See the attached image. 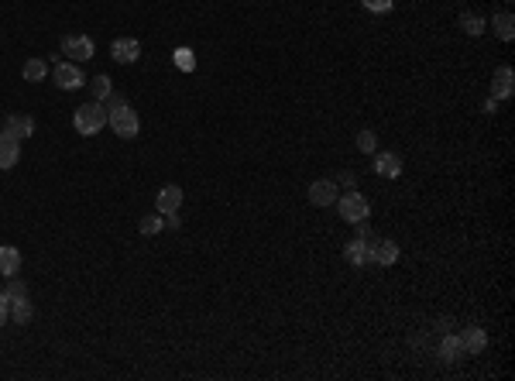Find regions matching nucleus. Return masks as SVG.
<instances>
[{"label":"nucleus","instance_id":"1","mask_svg":"<svg viewBox=\"0 0 515 381\" xmlns=\"http://www.w3.org/2000/svg\"><path fill=\"white\" fill-rule=\"evenodd\" d=\"M72 127H76L83 137L100 135V131L107 127V110H103V103H100V100H90V103L76 107V113H72Z\"/></svg>","mask_w":515,"mask_h":381},{"label":"nucleus","instance_id":"2","mask_svg":"<svg viewBox=\"0 0 515 381\" xmlns=\"http://www.w3.org/2000/svg\"><path fill=\"white\" fill-rule=\"evenodd\" d=\"M336 210H340V220H344V224H361V220L371 217V203L364 200L358 189H347V193L336 200Z\"/></svg>","mask_w":515,"mask_h":381},{"label":"nucleus","instance_id":"3","mask_svg":"<svg viewBox=\"0 0 515 381\" xmlns=\"http://www.w3.org/2000/svg\"><path fill=\"white\" fill-rule=\"evenodd\" d=\"M107 124L113 127V135L124 137V141H131V137H137V131H141V120H137V110L131 107V103H124V107H117V110L107 113Z\"/></svg>","mask_w":515,"mask_h":381},{"label":"nucleus","instance_id":"4","mask_svg":"<svg viewBox=\"0 0 515 381\" xmlns=\"http://www.w3.org/2000/svg\"><path fill=\"white\" fill-rule=\"evenodd\" d=\"M62 55H66L69 62H90L93 55H96V45H93L90 35H66L62 38Z\"/></svg>","mask_w":515,"mask_h":381},{"label":"nucleus","instance_id":"5","mask_svg":"<svg viewBox=\"0 0 515 381\" xmlns=\"http://www.w3.org/2000/svg\"><path fill=\"white\" fill-rule=\"evenodd\" d=\"M395 258H399V244L395 241H388V237H371L368 241V265L388 268V265H395Z\"/></svg>","mask_w":515,"mask_h":381},{"label":"nucleus","instance_id":"6","mask_svg":"<svg viewBox=\"0 0 515 381\" xmlns=\"http://www.w3.org/2000/svg\"><path fill=\"white\" fill-rule=\"evenodd\" d=\"M52 72H55V86H59V90H79V86L86 83L83 69L76 66V62H69V59L66 62H55Z\"/></svg>","mask_w":515,"mask_h":381},{"label":"nucleus","instance_id":"7","mask_svg":"<svg viewBox=\"0 0 515 381\" xmlns=\"http://www.w3.org/2000/svg\"><path fill=\"white\" fill-rule=\"evenodd\" d=\"M515 93V72L512 66H498L492 76V96L494 100H509Z\"/></svg>","mask_w":515,"mask_h":381},{"label":"nucleus","instance_id":"8","mask_svg":"<svg viewBox=\"0 0 515 381\" xmlns=\"http://www.w3.org/2000/svg\"><path fill=\"white\" fill-rule=\"evenodd\" d=\"M111 55H113V62L131 66V62L141 59V42H137V38H117V42L111 45Z\"/></svg>","mask_w":515,"mask_h":381},{"label":"nucleus","instance_id":"9","mask_svg":"<svg viewBox=\"0 0 515 381\" xmlns=\"http://www.w3.org/2000/svg\"><path fill=\"white\" fill-rule=\"evenodd\" d=\"M4 135H11V137H31L35 135V120L28 117V113H7L4 117Z\"/></svg>","mask_w":515,"mask_h":381},{"label":"nucleus","instance_id":"10","mask_svg":"<svg viewBox=\"0 0 515 381\" xmlns=\"http://www.w3.org/2000/svg\"><path fill=\"white\" fill-rule=\"evenodd\" d=\"M155 206H158V213H162V217H165V213H179L182 189H179V186H162V189H158V196H155Z\"/></svg>","mask_w":515,"mask_h":381},{"label":"nucleus","instance_id":"11","mask_svg":"<svg viewBox=\"0 0 515 381\" xmlns=\"http://www.w3.org/2000/svg\"><path fill=\"white\" fill-rule=\"evenodd\" d=\"M306 196H310L313 206H330V203H336V182L334 179H316Z\"/></svg>","mask_w":515,"mask_h":381},{"label":"nucleus","instance_id":"12","mask_svg":"<svg viewBox=\"0 0 515 381\" xmlns=\"http://www.w3.org/2000/svg\"><path fill=\"white\" fill-rule=\"evenodd\" d=\"M18 158H21V141L0 131V169H4V172H7V169H14V165H18Z\"/></svg>","mask_w":515,"mask_h":381},{"label":"nucleus","instance_id":"13","mask_svg":"<svg viewBox=\"0 0 515 381\" xmlns=\"http://www.w3.org/2000/svg\"><path fill=\"white\" fill-rule=\"evenodd\" d=\"M21 265H24V258H21V251H18V247H14V244L0 247V275H4V278L21 275Z\"/></svg>","mask_w":515,"mask_h":381},{"label":"nucleus","instance_id":"14","mask_svg":"<svg viewBox=\"0 0 515 381\" xmlns=\"http://www.w3.org/2000/svg\"><path fill=\"white\" fill-rule=\"evenodd\" d=\"M375 172L385 176V179H395L402 172V158L395 152H375Z\"/></svg>","mask_w":515,"mask_h":381},{"label":"nucleus","instance_id":"15","mask_svg":"<svg viewBox=\"0 0 515 381\" xmlns=\"http://www.w3.org/2000/svg\"><path fill=\"white\" fill-rule=\"evenodd\" d=\"M436 354H440V360H447V364H457V360L464 358L468 351H464V343H460V336L457 334H447L443 340H440V347H436Z\"/></svg>","mask_w":515,"mask_h":381},{"label":"nucleus","instance_id":"16","mask_svg":"<svg viewBox=\"0 0 515 381\" xmlns=\"http://www.w3.org/2000/svg\"><path fill=\"white\" fill-rule=\"evenodd\" d=\"M457 336H460V343H464L468 354H481V351L488 347V334H485L481 326H468L464 334H457Z\"/></svg>","mask_w":515,"mask_h":381},{"label":"nucleus","instance_id":"17","mask_svg":"<svg viewBox=\"0 0 515 381\" xmlns=\"http://www.w3.org/2000/svg\"><path fill=\"white\" fill-rule=\"evenodd\" d=\"M344 258H347V265H354V268H364L368 265V241H351V244L344 247Z\"/></svg>","mask_w":515,"mask_h":381},{"label":"nucleus","instance_id":"18","mask_svg":"<svg viewBox=\"0 0 515 381\" xmlns=\"http://www.w3.org/2000/svg\"><path fill=\"white\" fill-rule=\"evenodd\" d=\"M492 28H494V35H498L502 42H512V38H515V18L509 14V11L494 14V18H492Z\"/></svg>","mask_w":515,"mask_h":381},{"label":"nucleus","instance_id":"19","mask_svg":"<svg viewBox=\"0 0 515 381\" xmlns=\"http://www.w3.org/2000/svg\"><path fill=\"white\" fill-rule=\"evenodd\" d=\"M31 316H35V306L28 302V295H21V299H11V319H14L18 326H28V323H31Z\"/></svg>","mask_w":515,"mask_h":381},{"label":"nucleus","instance_id":"20","mask_svg":"<svg viewBox=\"0 0 515 381\" xmlns=\"http://www.w3.org/2000/svg\"><path fill=\"white\" fill-rule=\"evenodd\" d=\"M21 76L28 79V83H42V79L48 76V62L45 59H28L24 69H21Z\"/></svg>","mask_w":515,"mask_h":381},{"label":"nucleus","instance_id":"21","mask_svg":"<svg viewBox=\"0 0 515 381\" xmlns=\"http://www.w3.org/2000/svg\"><path fill=\"white\" fill-rule=\"evenodd\" d=\"M162 227H165V217H162V213H148V217L137 220V234L155 237V234H162Z\"/></svg>","mask_w":515,"mask_h":381},{"label":"nucleus","instance_id":"22","mask_svg":"<svg viewBox=\"0 0 515 381\" xmlns=\"http://www.w3.org/2000/svg\"><path fill=\"white\" fill-rule=\"evenodd\" d=\"M172 59H176V66L182 69V72H193V69H196V55H193V48H176V52H172Z\"/></svg>","mask_w":515,"mask_h":381},{"label":"nucleus","instance_id":"23","mask_svg":"<svg viewBox=\"0 0 515 381\" xmlns=\"http://www.w3.org/2000/svg\"><path fill=\"white\" fill-rule=\"evenodd\" d=\"M90 90H93V100H107V96L113 93V86H111V79H107V76H93Z\"/></svg>","mask_w":515,"mask_h":381},{"label":"nucleus","instance_id":"24","mask_svg":"<svg viewBox=\"0 0 515 381\" xmlns=\"http://www.w3.org/2000/svg\"><path fill=\"white\" fill-rule=\"evenodd\" d=\"M375 148H378V135L375 131H358V152H364V155H375Z\"/></svg>","mask_w":515,"mask_h":381},{"label":"nucleus","instance_id":"25","mask_svg":"<svg viewBox=\"0 0 515 381\" xmlns=\"http://www.w3.org/2000/svg\"><path fill=\"white\" fill-rule=\"evenodd\" d=\"M460 28L468 31L470 38H477V35L485 31V18H481V14H464V18H460Z\"/></svg>","mask_w":515,"mask_h":381},{"label":"nucleus","instance_id":"26","mask_svg":"<svg viewBox=\"0 0 515 381\" xmlns=\"http://www.w3.org/2000/svg\"><path fill=\"white\" fill-rule=\"evenodd\" d=\"M7 299H21V295H28V285H24L21 278H18V275H11V278H7Z\"/></svg>","mask_w":515,"mask_h":381},{"label":"nucleus","instance_id":"27","mask_svg":"<svg viewBox=\"0 0 515 381\" xmlns=\"http://www.w3.org/2000/svg\"><path fill=\"white\" fill-rule=\"evenodd\" d=\"M361 4H364L371 14H388V11L395 7V0H361Z\"/></svg>","mask_w":515,"mask_h":381},{"label":"nucleus","instance_id":"28","mask_svg":"<svg viewBox=\"0 0 515 381\" xmlns=\"http://www.w3.org/2000/svg\"><path fill=\"white\" fill-rule=\"evenodd\" d=\"M100 103H103V110L111 113V110H117V107H124V103H128V96H120V93H111V96H107V100H100Z\"/></svg>","mask_w":515,"mask_h":381},{"label":"nucleus","instance_id":"29","mask_svg":"<svg viewBox=\"0 0 515 381\" xmlns=\"http://www.w3.org/2000/svg\"><path fill=\"white\" fill-rule=\"evenodd\" d=\"M334 182H336V186H344V189H358V179H354V172H340Z\"/></svg>","mask_w":515,"mask_h":381},{"label":"nucleus","instance_id":"30","mask_svg":"<svg viewBox=\"0 0 515 381\" xmlns=\"http://www.w3.org/2000/svg\"><path fill=\"white\" fill-rule=\"evenodd\" d=\"M11 319V299H7V292H0V326Z\"/></svg>","mask_w":515,"mask_h":381},{"label":"nucleus","instance_id":"31","mask_svg":"<svg viewBox=\"0 0 515 381\" xmlns=\"http://www.w3.org/2000/svg\"><path fill=\"white\" fill-rule=\"evenodd\" d=\"M354 230H358V241H371V237H375V234H371V227H368V220L354 224Z\"/></svg>","mask_w":515,"mask_h":381},{"label":"nucleus","instance_id":"32","mask_svg":"<svg viewBox=\"0 0 515 381\" xmlns=\"http://www.w3.org/2000/svg\"><path fill=\"white\" fill-rule=\"evenodd\" d=\"M179 217H176V213H165V227H172V230H179Z\"/></svg>","mask_w":515,"mask_h":381},{"label":"nucleus","instance_id":"33","mask_svg":"<svg viewBox=\"0 0 515 381\" xmlns=\"http://www.w3.org/2000/svg\"><path fill=\"white\" fill-rule=\"evenodd\" d=\"M481 110H485V113H494V110H498V100H494V96H488V100H485V107H481Z\"/></svg>","mask_w":515,"mask_h":381},{"label":"nucleus","instance_id":"34","mask_svg":"<svg viewBox=\"0 0 515 381\" xmlns=\"http://www.w3.org/2000/svg\"><path fill=\"white\" fill-rule=\"evenodd\" d=\"M505 4H512V0H505Z\"/></svg>","mask_w":515,"mask_h":381}]
</instances>
